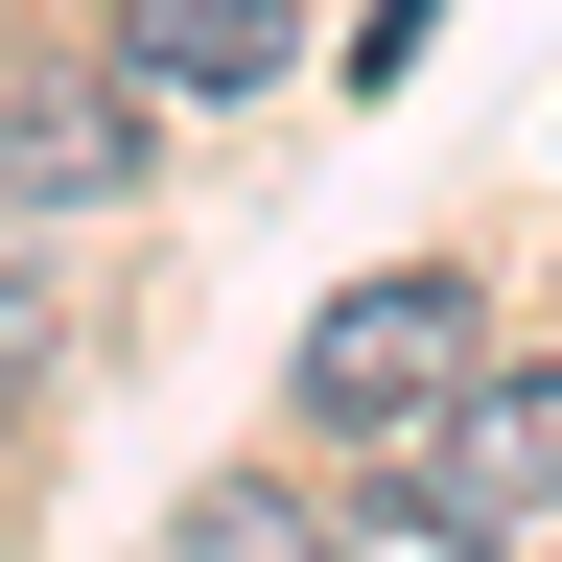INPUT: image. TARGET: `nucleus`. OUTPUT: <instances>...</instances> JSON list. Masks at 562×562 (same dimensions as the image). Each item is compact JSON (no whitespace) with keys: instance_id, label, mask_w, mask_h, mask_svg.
<instances>
[{"instance_id":"obj_1","label":"nucleus","mask_w":562,"mask_h":562,"mask_svg":"<svg viewBox=\"0 0 562 562\" xmlns=\"http://www.w3.org/2000/svg\"><path fill=\"white\" fill-rule=\"evenodd\" d=\"M446 375H469V281H351V305L305 328V422L328 446H422Z\"/></svg>"},{"instance_id":"obj_2","label":"nucleus","mask_w":562,"mask_h":562,"mask_svg":"<svg viewBox=\"0 0 562 562\" xmlns=\"http://www.w3.org/2000/svg\"><path fill=\"white\" fill-rule=\"evenodd\" d=\"M422 516H446V539H539V516H562V375H446Z\"/></svg>"},{"instance_id":"obj_3","label":"nucleus","mask_w":562,"mask_h":562,"mask_svg":"<svg viewBox=\"0 0 562 562\" xmlns=\"http://www.w3.org/2000/svg\"><path fill=\"white\" fill-rule=\"evenodd\" d=\"M0 188H24V211H117V188H140V94H94V70H0Z\"/></svg>"},{"instance_id":"obj_4","label":"nucleus","mask_w":562,"mask_h":562,"mask_svg":"<svg viewBox=\"0 0 562 562\" xmlns=\"http://www.w3.org/2000/svg\"><path fill=\"white\" fill-rule=\"evenodd\" d=\"M117 47H140V94H258L281 0H117Z\"/></svg>"}]
</instances>
